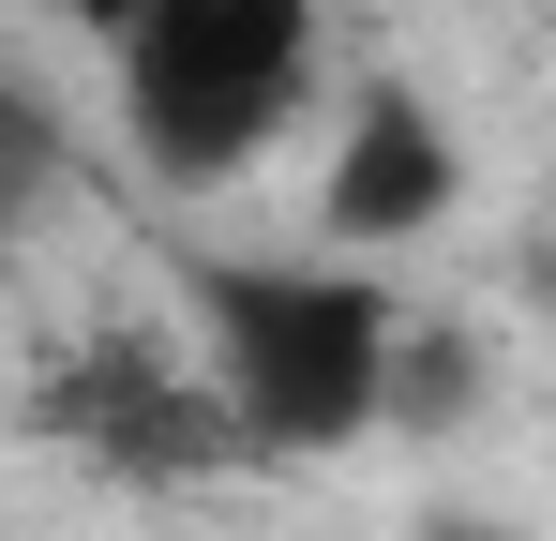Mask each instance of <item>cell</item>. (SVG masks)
<instances>
[{
    "instance_id": "5b68a950",
    "label": "cell",
    "mask_w": 556,
    "mask_h": 541,
    "mask_svg": "<svg viewBox=\"0 0 556 541\" xmlns=\"http://www.w3.org/2000/svg\"><path fill=\"white\" fill-rule=\"evenodd\" d=\"M376 406L466 422V406H481V347H466V331H391V361H376Z\"/></svg>"
},
{
    "instance_id": "ba28073f",
    "label": "cell",
    "mask_w": 556,
    "mask_h": 541,
    "mask_svg": "<svg viewBox=\"0 0 556 541\" xmlns=\"http://www.w3.org/2000/svg\"><path fill=\"white\" fill-rule=\"evenodd\" d=\"M437 541H511V527H437Z\"/></svg>"
},
{
    "instance_id": "8992f818",
    "label": "cell",
    "mask_w": 556,
    "mask_h": 541,
    "mask_svg": "<svg viewBox=\"0 0 556 541\" xmlns=\"http://www.w3.org/2000/svg\"><path fill=\"white\" fill-rule=\"evenodd\" d=\"M46 196H61V121H46L30 90L0 76V226H30Z\"/></svg>"
},
{
    "instance_id": "3957f363",
    "label": "cell",
    "mask_w": 556,
    "mask_h": 541,
    "mask_svg": "<svg viewBox=\"0 0 556 541\" xmlns=\"http://www.w3.org/2000/svg\"><path fill=\"white\" fill-rule=\"evenodd\" d=\"M452 136H437V105L421 90H362L346 105V151H331V180H316V211H331V241H362V256H391V241H421L437 211H452Z\"/></svg>"
},
{
    "instance_id": "52a82bcc",
    "label": "cell",
    "mask_w": 556,
    "mask_h": 541,
    "mask_svg": "<svg viewBox=\"0 0 556 541\" xmlns=\"http://www.w3.org/2000/svg\"><path fill=\"white\" fill-rule=\"evenodd\" d=\"M76 30H105V46H121V30H136V0H76Z\"/></svg>"
},
{
    "instance_id": "7a4b0ae2",
    "label": "cell",
    "mask_w": 556,
    "mask_h": 541,
    "mask_svg": "<svg viewBox=\"0 0 556 541\" xmlns=\"http://www.w3.org/2000/svg\"><path fill=\"white\" fill-rule=\"evenodd\" d=\"M316 61V15L301 0H136L121 30V121L166 180H226Z\"/></svg>"
},
{
    "instance_id": "277c9868",
    "label": "cell",
    "mask_w": 556,
    "mask_h": 541,
    "mask_svg": "<svg viewBox=\"0 0 556 541\" xmlns=\"http://www.w3.org/2000/svg\"><path fill=\"white\" fill-rule=\"evenodd\" d=\"M61 422H76L91 451H121V466H151V481L211 466V437H226V422H211V391L166 376L151 347H91L76 376H61Z\"/></svg>"
},
{
    "instance_id": "6da1fadb",
    "label": "cell",
    "mask_w": 556,
    "mask_h": 541,
    "mask_svg": "<svg viewBox=\"0 0 556 541\" xmlns=\"http://www.w3.org/2000/svg\"><path fill=\"white\" fill-rule=\"evenodd\" d=\"M195 316H211V422H226V437H256V451H331V437L376 422L391 286L226 256V270H195Z\"/></svg>"
}]
</instances>
